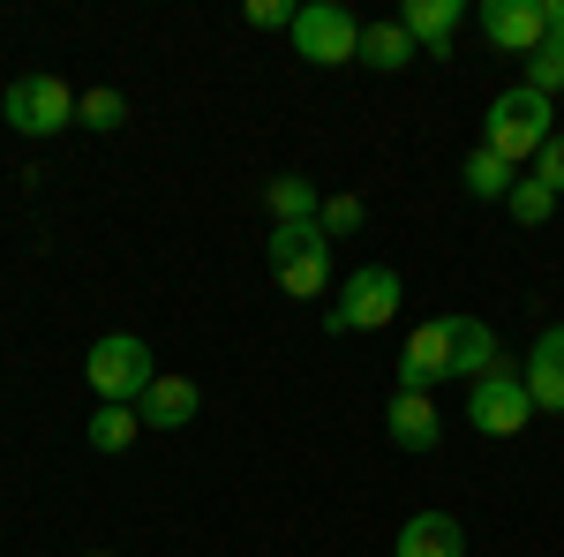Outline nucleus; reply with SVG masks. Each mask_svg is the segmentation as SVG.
Wrapping results in <instances>:
<instances>
[{
    "mask_svg": "<svg viewBox=\"0 0 564 557\" xmlns=\"http://www.w3.org/2000/svg\"><path fill=\"white\" fill-rule=\"evenodd\" d=\"M263 257H271V279H279V287H286L294 301H316L324 287H332V234H324L316 218H294V226H271Z\"/></svg>",
    "mask_w": 564,
    "mask_h": 557,
    "instance_id": "2",
    "label": "nucleus"
},
{
    "mask_svg": "<svg viewBox=\"0 0 564 557\" xmlns=\"http://www.w3.org/2000/svg\"><path fill=\"white\" fill-rule=\"evenodd\" d=\"M84 377L98 392V407H135L143 392L159 385V362H151V346L135 340V332H106V340L90 346Z\"/></svg>",
    "mask_w": 564,
    "mask_h": 557,
    "instance_id": "4",
    "label": "nucleus"
},
{
    "mask_svg": "<svg viewBox=\"0 0 564 557\" xmlns=\"http://www.w3.org/2000/svg\"><path fill=\"white\" fill-rule=\"evenodd\" d=\"M294 53L308 68H347V61H361V23L339 0H302L294 8Z\"/></svg>",
    "mask_w": 564,
    "mask_h": 557,
    "instance_id": "6",
    "label": "nucleus"
},
{
    "mask_svg": "<svg viewBox=\"0 0 564 557\" xmlns=\"http://www.w3.org/2000/svg\"><path fill=\"white\" fill-rule=\"evenodd\" d=\"M520 377H527L534 415H564V324H550V332L534 340V354L520 362Z\"/></svg>",
    "mask_w": 564,
    "mask_h": 557,
    "instance_id": "10",
    "label": "nucleus"
},
{
    "mask_svg": "<svg viewBox=\"0 0 564 557\" xmlns=\"http://www.w3.org/2000/svg\"><path fill=\"white\" fill-rule=\"evenodd\" d=\"M497 369V332L481 324V317H452V377H489Z\"/></svg>",
    "mask_w": 564,
    "mask_h": 557,
    "instance_id": "16",
    "label": "nucleus"
},
{
    "mask_svg": "<svg viewBox=\"0 0 564 557\" xmlns=\"http://www.w3.org/2000/svg\"><path fill=\"white\" fill-rule=\"evenodd\" d=\"M76 121H84L90 136H113L129 121V98H121V90H84V98H76Z\"/></svg>",
    "mask_w": 564,
    "mask_h": 557,
    "instance_id": "21",
    "label": "nucleus"
},
{
    "mask_svg": "<svg viewBox=\"0 0 564 557\" xmlns=\"http://www.w3.org/2000/svg\"><path fill=\"white\" fill-rule=\"evenodd\" d=\"M534 181H542L550 196H564V136H550V143H542V159H534Z\"/></svg>",
    "mask_w": 564,
    "mask_h": 557,
    "instance_id": "25",
    "label": "nucleus"
},
{
    "mask_svg": "<svg viewBox=\"0 0 564 557\" xmlns=\"http://www.w3.org/2000/svg\"><path fill=\"white\" fill-rule=\"evenodd\" d=\"M384 437L399 444V452H430L436 437H444V415H436V399H430V392H391Z\"/></svg>",
    "mask_w": 564,
    "mask_h": 557,
    "instance_id": "11",
    "label": "nucleus"
},
{
    "mask_svg": "<svg viewBox=\"0 0 564 557\" xmlns=\"http://www.w3.org/2000/svg\"><path fill=\"white\" fill-rule=\"evenodd\" d=\"M241 23H249V31H294V8H286V0H249Z\"/></svg>",
    "mask_w": 564,
    "mask_h": 557,
    "instance_id": "24",
    "label": "nucleus"
},
{
    "mask_svg": "<svg viewBox=\"0 0 564 557\" xmlns=\"http://www.w3.org/2000/svg\"><path fill=\"white\" fill-rule=\"evenodd\" d=\"M459 181H467V196H481V204H505L512 196V181H520V167H505L497 151H467V167H459Z\"/></svg>",
    "mask_w": 564,
    "mask_h": 557,
    "instance_id": "20",
    "label": "nucleus"
},
{
    "mask_svg": "<svg viewBox=\"0 0 564 557\" xmlns=\"http://www.w3.org/2000/svg\"><path fill=\"white\" fill-rule=\"evenodd\" d=\"M196 407H204V392L188 385V377H166V369H159V385L135 399L143 429H188V422H196Z\"/></svg>",
    "mask_w": 564,
    "mask_h": 557,
    "instance_id": "13",
    "label": "nucleus"
},
{
    "mask_svg": "<svg viewBox=\"0 0 564 557\" xmlns=\"http://www.w3.org/2000/svg\"><path fill=\"white\" fill-rule=\"evenodd\" d=\"M263 212H271V226H294V218L324 212V196H316L308 173H271V181H263Z\"/></svg>",
    "mask_w": 564,
    "mask_h": 557,
    "instance_id": "17",
    "label": "nucleus"
},
{
    "mask_svg": "<svg viewBox=\"0 0 564 557\" xmlns=\"http://www.w3.org/2000/svg\"><path fill=\"white\" fill-rule=\"evenodd\" d=\"M399 23H406V39L422 45V53H452V31H459V0H406L399 8Z\"/></svg>",
    "mask_w": 564,
    "mask_h": 557,
    "instance_id": "14",
    "label": "nucleus"
},
{
    "mask_svg": "<svg viewBox=\"0 0 564 557\" xmlns=\"http://www.w3.org/2000/svg\"><path fill=\"white\" fill-rule=\"evenodd\" d=\"M399 294H406V287H399V271H391V264H361L347 287L332 294V309H324V332H332V340L384 332L391 317H399Z\"/></svg>",
    "mask_w": 564,
    "mask_h": 557,
    "instance_id": "3",
    "label": "nucleus"
},
{
    "mask_svg": "<svg viewBox=\"0 0 564 557\" xmlns=\"http://www.w3.org/2000/svg\"><path fill=\"white\" fill-rule=\"evenodd\" d=\"M391 557H467V527H459L452 513H414L406 527H399Z\"/></svg>",
    "mask_w": 564,
    "mask_h": 557,
    "instance_id": "12",
    "label": "nucleus"
},
{
    "mask_svg": "<svg viewBox=\"0 0 564 557\" xmlns=\"http://www.w3.org/2000/svg\"><path fill=\"white\" fill-rule=\"evenodd\" d=\"M481 39L527 61L534 45L550 39V23H542V0H481Z\"/></svg>",
    "mask_w": 564,
    "mask_h": 557,
    "instance_id": "9",
    "label": "nucleus"
},
{
    "mask_svg": "<svg viewBox=\"0 0 564 557\" xmlns=\"http://www.w3.org/2000/svg\"><path fill=\"white\" fill-rule=\"evenodd\" d=\"M0 114L15 136H61L76 129V90H68V76H15L0 90Z\"/></svg>",
    "mask_w": 564,
    "mask_h": 557,
    "instance_id": "5",
    "label": "nucleus"
},
{
    "mask_svg": "<svg viewBox=\"0 0 564 557\" xmlns=\"http://www.w3.org/2000/svg\"><path fill=\"white\" fill-rule=\"evenodd\" d=\"M542 23H550V39L527 53V90L557 98L564 90V0H542Z\"/></svg>",
    "mask_w": 564,
    "mask_h": 557,
    "instance_id": "15",
    "label": "nucleus"
},
{
    "mask_svg": "<svg viewBox=\"0 0 564 557\" xmlns=\"http://www.w3.org/2000/svg\"><path fill=\"white\" fill-rule=\"evenodd\" d=\"M361 218H369V204H361V196H324L316 226H324L332 242H347V234H361Z\"/></svg>",
    "mask_w": 564,
    "mask_h": 557,
    "instance_id": "23",
    "label": "nucleus"
},
{
    "mask_svg": "<svg viewBox=\"0 0 564 557\" xmlns=\"http://www.w3.org/2000/svg\"><path fill=\"white\" fill-rule=\"evenodd\" d=\"M444 377H452V317H430L399 346V392H430Z\"/></svg>",
    "mask_w": 564,
    "mask_h": 557,
    "instance_id": "8",
    "label": "nucleus"
},
{
    "mask_svg": "<svg viewBox=\"0 0 564 557\" xmlns=\"http://www.w3.org/2000/svg\"><path fill=\"white\" fill-rule=\"evenodd\" d=\"M414 53H422V45L406 39V23H399V15H391V23H361V61H369L377 76H391V68H406Z\"/></svg>",
    "mask_w": 564,
    "mask_h": 557,
    "instance_id": "18",
    "label": "nucleus"
},
{
    "mask_svg": "<svg viewBox=\"0 0 564 557\" xmlns=\"http://www.w3.org/2000/svg\"><path fill=\"white\" fill-rule=\"evenodd\" d=\"M557 136V114H550V98L542 90L512 84L489 114H481V151H497L505 167H520V159H542V143Z\"/></svg>",
    "mask_w": 564,
    "mask_h": 557,
    "instance_id": "1",
    "label": "nucleus"
},
{
    "mask_svg": "<svg viewBox=\"0 0 564 557\" xmlns=\"http://www.w3.org/2000/svg\"><path fill=\"white\" fill-rule=\"evenodd\" d=\"M505 212L520 218V226H542V218L557 212V196H550V189H542V181L527 173V181H512V196H505Z\"/></svg>",
    "mask_w": 564,
    "mask_h": 557,
    "instance_id": "22",
    "label": "nucleus"
},
{
    "mask_svg": "<svg viewBox=\"0 0 564 557\" xmlns=\"http://www.w3.org/2000/svg\"><path fill=\"white\" fill-rule=\"evenodd\" d=\"M467 422L481 429V437H520L527 422H534V399H527V377L520 369H489V377H475L467 385Z\"/></svg>",
    "mask_w": 564,
    "mask_h": 557,
    "instance_id": "7",
    "label": "nucleus"
},
{
    "mask_svg": "<svg viewBox=\"0 0 564 557\" xmlns=\"http://www.w3.org/2000/svg\"><path fill=\"white\" fill-rule=\"evenodd\" d=\"M84 437H90V452H129L135 437H143V415L135 407H90V422H84Z\"/></svg>",
    "mask_w": 564,
    "mask_h": 557,
    "instance_id": "19",
    "label": "nucleus"
}]
</instances>
